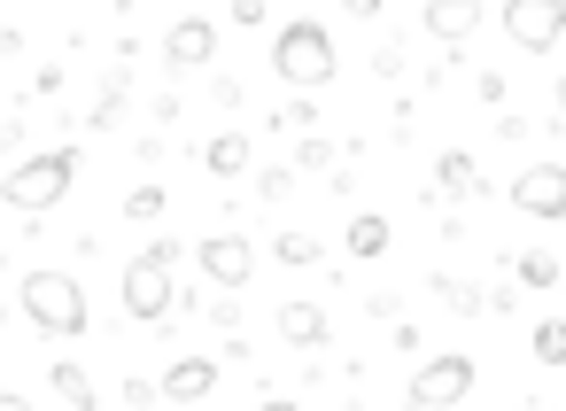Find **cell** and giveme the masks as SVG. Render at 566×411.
<instances>
[{
    "label": "cell",
    "instance_id": "1",
    "mask_svg": "<svg viewBox=\"0 0 566 411\" xmlns=\"http://www.w3.org/2000/svg\"><path fill=\"white\" fill-rule=\"evenodd\" d=\"M179 241H148L133 264H125V280H117V295H125V318L133 326H164L171 310H179Z\"/></svg>",
    "mask_w": 566,
    "mask_h": 411
},
{
    "label": "cell",
    "instance_id": "2",
    "mask_svg": "<svg viewBox=\"0 0 566 411\" xmlns=\"http://www.w3.org/2000/svg\"><path fill=\"white\" fill-rule=\"evenodd\" d=\"M17 303H24V318L48 334V341H78L86 326H94V310H86V287L71 280V272H24V287H17Z\"/></svg>",
    "mask_w": 566,
    "mask_h": 411
},
{
    "label": "cell",
    "instance_id": "3",
    "mask_svg": "<svg viewBox=\"0 0 566 411\" xmlns=\"http://www.w3.org/2000/svg\"><path fill=\"white\" fill-rule=\"evenodd\" d=\"M71 187H78V148H40V156H24L9 179H0V202L24 210V218H40V210H55Z\"/></svg>",
    "mask_w": 566,
    "mask_h": 411
},
{
    "label": "cell",
    "instance_id": "4",
    "mask_svg": "<svg viewBox=\"0 0 566 411\" xmlns=\"http://www.w3.org/2000/svg\"><path fill=\"white\" fill-rule=\"evenodd\" d=\"M272 71L295 86V94H318L334 71H342V55H334V40H326V24H311V17H295V24H280L272 32Z\"/></svg>",
    "mask_w": 566,
    "mask_h": 411
},
{
    "label": "cell",
    "instance_id": "5",
    "mask_svg": "<svg viewBox=\"0 0 566 411\" xmlns=\"http://www.w3.org/2000/svg\"><path fill=\"white\" fill-rule=\"evenodd\" d=\"M473 380H481V365H473L465 349H442V357H427V365L403 380V403H411V411H458V403L473 396Z\"/></svg>",
    "mask_w": 566,
    "mask_h": 411
},
{
    "label": "cell",
    "instance_id": "6",
    "mask_svg": "<svg viewBox=\"0 0 566 411\" xmlns=\"http://www.w3.org/2000/svg\"><path fill=\"white\" fill-rule=\"evenodd\" d=\"M496 24L520 55H551L566 40V0H496Z\"/></svg>",
    "mask_w": 566,
    "mask_h": 411
},
{
    "label": "cell",
    "instance_id": "7",
    "mask_svg": "<svg viewBox=\"0 0 566 411\" xmlns=\"http://www.w3.org/2000/svg\"><path fill=\"white\" fill-rule=\"evenodd\" d=\"M195 264H202L210 287L241 295V287L256 280V241H241V233H210V241H195Z\"/></svg>",
    "mask_w": 566,
    "mask_h": 411
},
{
    "label": "cell",
    "instance_id": "8",
    "mask_svg": "<svg viewBox=\"0 0 566 411\" xmlns=\"http://www.w3.org/2000/svg\"><path fill=\"white\" fill-rule=\"evenodd\" d=\"M473 194H489L481 164H473L465 148H442V156H434V171H427V187H419V202L434 210V202H473Z\"/></svg>",
    "mask_w": 566,
    "mask_h": 411
},
{
    "label": "cell",
    "instance_id": "9",
    "mask_svg": "<svg viewBox=\"0 0 566 411\" xmlns=\"http://www.w3.org/2000/svg\"><path fill=\"white\" fill-rule=\"evenodd\" d=\"M512 210L520 218H566V164H527L520 179H512Z\"/></svg>",
    "mask_w": 566,
    "mask_h": 411
},
{
    "label": "cell",
    "instance_id": "10",
    "mask_svg": "<svg viewBox=\"0 0 566 411\" xmlns=\"http://www.w3.org/2000/svg\"><path fill=\"white\" fill-rule=\"evenodd\" d=\"M218 372H226V365H218V357H202V349H195V357H171V365L156 372V396H164L171 411H187V403H202V396L218 388Z\"/></svg>",
    "mask_w": 566,
    "mask_h": 411
},
{
    "label": "cell",
    "instance_id": "11",
    "mask_svg": "<svg viewBox=\"0 0 566 411\" xmlns=\"http://www.w3.org/2000/svg\"><path fill=\"white\" fill-rule=\"evenodd\" d=\"M210 55H218V24H210V17H179V24L164 32V63H171V71H202Z\"/></svg>",
    "mask_w": 566,
    "mask_h": 411
},
{
    "label": "cell",
    "instance_id": "12",
    "mask_svg": "<svg viewBox=\"0 0 566 411\" xmlns=\"http://www.w3.org/2000/svg\"><path fill=\"white\" fill-rule=\"evenodd\" d=\"M326 334H334L326 303H280V341L287 349H326Z\"/></svg>",
    "mask_w": 566,
    "mask_h": 411
},
{
    "label": "cell",
    "instance_id": "13",
    "mask_svg": "<svg viewBox=\"0 0 566 411\" xmlns=\"http://www.w3.org/2000/svg\"><path fill=\"white\" fill-rule=\"evenodd\" d=\"M342 249H349L357 264H380V256L396 249V233H388V218H380V210H357V218H349V233H342Z\"/></svg>",
    "mask_w": 566,
    "mask_h": 411
},
{
    "label": "cell",
    "instance_id": "14",
    "mask_svg": "<svg viewBox=\"0 0 566 411\" xmlns=\"http://www.w3.org/2000/svg\"><path fill=\"white\" fill-rule=\"evenodd\" d=\"M473 24H489V0H434V9H427V32L434 40H465Z\"/></svg>",
    "mask_w": 566,
    "mask_h": 411
},
{
    "label": "cell",
    "instance_id": "15",
    "mask_svg": "<svg viewBox=\"0 0 566 411\" xmlns=\"http://www.w3.org/2000/svg\"><path fill=\"white\" fill-rule=\"evenodd\" d=\"M202 164H210V179H241V171L256 164V148H249V133H218V140L202 148Z\"/></svg>",
    "mask_w": 566,
    "mask_h": 411
},
{
    "label": "cell",
    "instance_id": "16",
    "mask_svg": "<svg viewBox=\"0 0 566 411\" xmlns=\"http://www.w3.org/2000/svg\"><path fill=\"white\" fill-rule=\"evenodd\" d=\"M427 295H442L458 318H489V287H481V280H450V272H434Z\"/></svg>",
    "mask_w": 566,
    "mask_h": 411
},
{
    "label": "cell",
    "instance_id": "17",
    "mask_svg": "<svg viewBox=\"0 0 566 411\" xmlns=\"http://www.w3.org/2000/svg\"><path fill=\"white\" fill-rule=\"evenodd\" d=\"M48 388H55L71 411H94V403H102V396H94V380H86V365H71V357H55V365H48Z\"/></svg>",
    "mask_w": 566,
    "mask_h": 411
},
{
    "label": "cell",
    "instance_id": "18",
    "mask_svg": "<svg viewBox=\"0 0 566 411\" xmlns=\"http://www.w3.org/2000/svg\"><path fill=\"white\" fill-rule=\"evenodd\" d=\"M512 280H520V287H558V256H551V249H527V256L512 264Z\"/></svg>",
    "mask_w": 566,
    "mask_h": 411
},
{
    "label": "cell",
    "instance_id": "19",
    "mask_svg": "<svg viewBox=\"0 0 566 411\" xmlns=\"http://www.w3.org/2000/svg\"><path fill=\"white\" fill-rule=\"evenodd\" d=\"M527 349H535V365H566V318H543L527 334Z\"/></svg>",
    "mask_w": 566,
    "mask_h": 411
},
{
    "label": "cell",
    "instance_id": "20",
    "mask_svg": "<svg viewBox=\"0 0 566 411\" xmlns=\"http://www.w3.org/2000/svg\"><path fill=\"white\" fill-rule=\"evenodd\" d=\"M272 256H280L287 272H311V264H318V241H311V233H280V241H272Z\"/></svg>",
    "mask_w": 566,
    "mask_h": 411
},
{
    "label": "cell",
    "instance_id": "21",
    "mask_svg": "<svg viewBox=\"0 0 566 411\" xmlns=\"http://www.w3.org/2000/svg\"><path fill=\"white\" fill-rule=\"evenodd\" d=\"M164 202H171L164 187H133V194H125V218H133V225H156V218H164Z\"/></svg>",
    "mask_w": 566,
    "mask_h": 411
},
{
    "label": "cell",
    "instance_id": "22",
    "mask_svg": "<svg viewBox=\"0 0 566 411\" xmlns=\"http://www.w3.org/2000/svg\"><path fill=\"white\" fill-rule=\"evenodd\" d=\"M303 171H334V140L303 133V148H295V179H303Z\"/></svg>",
    "mask_w": 566,
    "mask_h": 411
},
{
    "label": "cell",
    "instance_id": "23",
    "mask_svg": "<svg viewBox=\"0 0 566 411\" xmlns=\"http://www.w3.org/2000/svg\"><path fill=\"white\" fill-rule=\"evenodd\" d=\"M272 125H280V133H311V125H318V102H311V94H295V102H287Z\"/></svg>",
    "mask_w": 566,
    "mask_h": 411
},
{
    "label": "cell",
    "instance_id": "24",
    "mask_svg": "<svg viewBox=\"0 0 566 411\" xmlns=\"http://www.w3.org/2000/svg\"><path fill=\"white\" fill-rule=\"evenodd\" d=\"M226 17H233L241 32H264V24H272V9H264V0H233V9H226Z\"/></svg>",
    "mask_w": 566,
    "mask_h": 411
},
{
    "label": "cell",
    "instance_id": "25",
    "mask_svg": "<svg viewBox=\"0 0 566 411\" xmlns=\"http://www.w3.org/2000/svg\"><path fill=\"white\" fill-rule=\"evenodd\" d=\"M256 194H264V202H287V194H295V171H256Z\"/></svg>",
    "mask_w": 566,
    "mask_h": 411
},
{
    "label": "cell",
    "instance_id": "26",
    "mask_svg": "<svg viewBox=\"0 0 566 411\" xmlns=\"http://www.w3.org/2000/svg\"><path fill=\"white\" fill-rule=\"evenodd\" d=\"M512 303H520V295H512V280H489V318H504Z\"/></svg>",
    "mask_w": 566,
    "mask_h": 411
},
{
    "label": "cell",
    "instance_id": "27",
    "mask_svg": "<svg viewBox=\"0 0 566 411\" xmlns=\"http://www.w3.org/2000/svg\"><path fill=\"white\" fill-rule=\"evenodd\" d=\"M0 411H40L32 396H17V388H0Z\"/></svg>",
    "mask_w": 566,
    "mask_h": 411
},
{
    "label": "cell",
    "instance_id": "28",
    "mask_svg": "<svg viewBox=\"0 0 566 411\" xmlns=\"http://www.w3.org/2000/svg\"><path fill=\"white\" fill-rule=\"evenodd\" d=\"M551 109H558L551 125H566V71H558V86H551Z\"/></svg>",
    "mask_w": 566,
    "mask_h": 411
},
{
    "label": "cell",
    "instance_id": "29",
    "mask_svg": "<svg viewBox=\"0 0 566 411\" xmlns=\"http://www.w3.org/2000/svg\"><path fill=\"white\" fill-rule=\"evenodd\" d=\"M256 411H303V403H287V396H264V403H256Z\"/></svg>",
    "mask_w": 566,
    "mask_h": 411
},
{
    "label": "cell",
    "instance_id": "30",
    "mask_svg": "<svg viewBox=\"0 0 566 411\" xmlns=\"http://www.w3.org/2000/svg\"><path fill=\"white\" fill-rule=\"evenodd\" d=\"M0 326H9V303H0Z\"/></svg>",
    "mask_w": 566,
    "mask_h": 411
},
{
    "label": "cell",
    "instance_id": "31",
    "mask_svg": "<svg viewBox=\"0 0 566 411\" xmlns=\"http://www.w3.org/2000/svg\"><path fill=\"white\" fill-rule=\"evenodd\" d=\"M527 411H543V403H527Z\"/></svg>",
    "mask_w": 566,
    "mask_h": 411
}]
</instances>
